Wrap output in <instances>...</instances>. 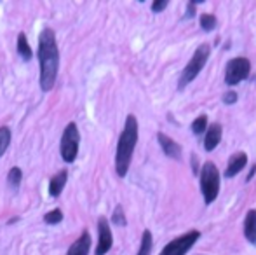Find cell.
I'll return each mask as SVG.
<instances>
[{
	"instance_id": "1",
	"label": "cell",
	"mask_w": 256,
	"mask_h": 255,
	"mask_svg": "<svg viewBox=\"0 0 256 255\" xmlns=\"http://www.w3.org/2000/svg\"><path fill=\"white\" fill-rule=\"evenodd\" d=\"M38 63H40V89L51 91L60 68V49L51 28H44L38 37Z\"/></svg>"
},
{
	"instance_id": "2",
	"label": "cell",
	"mask_w": 256,
	"mask_h": 255,
	"mask_svg": "<svg viewBox=\"0 0 256 255\" xmlns=\"http://www.w3.org/2000/svg\"><path fill=\"white\" fill-rule=\"evenodd\" d=\"M136 143H138V119L131 114L126 119L124 129L117 142V152H115V171L120 178L128 175Z\"/></svg>"
},
{
	"instance_id": "3",
	"label": "cell",
	"mask_w": 256,
	"mask_h": 255,
	"mask_svg": "<svg viewBox=\"0 0 256 255\" xmlns=\"http://www.w3.org/2000/svg\"><path fill=\"white\" fill-rule=\"evenodd\" d=\"M200 192L206 204L214 203L220 194V171L211 161H206L200 166Z\"/></svg>"
},
{
	"instance_id": "4",
	"label": "cell",
	"mask_w": 256,
	"mask_h": 255,
	"mask_svg": "<svg viewBox=\"0 0 256 255\" xmlns=\"http://www.w3.org/2000/svg\"><path fill=\"white\" fill-rule=\"evenodd\" d=\"M209 55H211V48H209L208 44H200L199 48L196 49L194 56L190 58V62L185 65V68H183V72H182V77H180V81H178L180 89L186 88V86H188L190 82H192L194 79L200 74V70L204 68V65L208 63Z\"/></svg>"
},
{
	"instance_id": "5",
	"label": "cell",
	"mask_w": 256,
	"mask_h": 255,
	"mask_svg": "<svg viewBox=\"0 0 256 255\" xmlns=\"http://www.w3.org/2000/svg\"><path fill=\"white\" fill-rule=\"evenodd\" d=\"M78 143H80V135H78V128L75 123L66 124L61 136V145H60V152L63 157L64 163H74L75 157L78 154Z\"/></svg>"
},
{
	"instance_id": "6",
	"label": "cell",
	"mask_w": 256,
	"mask_h": 255,
	"mask_svg": "<svg viewBox=\"0 0 256 255\" xmlns=\"http://www.w3.org/2000/svg\"><path fill=\"white\" fill-rule=\"evenodd\" d=\"M199 238H200V231L192 229V231L185 232V234L178 236V238H174L172 241H169L158 255H185L194 245H196Z\"/></svg>"
},
{
	"instance_id": "7",
	"label": "cell",
	"mask_w": 256,
	"mask_h": 255,
	"mask_svg": "<svg viewBox=\"0 0 256 255\" xmlns=\"http://www.w3.org/2000/svg\"><path fill=\"white\" fill-rule=\"evenodd\" d=\"M251 72V63L248 58H234L226 63L225 67V84L226 86H237L239 82H242L244 79H248Z\"/></svg>"
},
{
	"instance_id": "8",
	"label": "cell",
	"mask_w": 256,
	"mask_h": 255,
	"mask_svg": "<svg viewBox=\"0 0 256 255\" xmlns=\"http://www.w3.org/2000/svg\"><path fill=\"white\" fill-rule=\"evenodd\" d=\"M112 245H114V238H112V229L110 224L104 217L98 220V246H96V255H104L110 252Z\"/></svg>"
},
{
	"instance_id": "9",
	"label": "cell",
	"mask_w": 256,
	"mask_h": 255,
	"mask_svg": "<svg viewBox=\"0 0 256 255\" xmlns=\"http://www.w3.org/2000/svg\"><path fill=\"white\" fill-rule=\"evenodd\" d=\"M157 140H158V145L162 147V150H164L166 156L171 157V159H176V161L182 159V145H180V143H176L171 136H168L166 133L158 131L157 133Z\"/></svg>"
},
{
	"instance_id": "10",
	"label": "cell",
	"mask_w": 256,
	"mask_h": 255,
	"mask_svg": "<svg viewBox=\"0 0 256 255\" xmlns=\"http://www.w3.org/2000/svg\"><path fill=\"white\" fill-rule=\"evenodd\" d=\"M222 124L214 123V124H209L208 129H206V135H204V149L208 152L214 150L218 147V143L222 142Z\"/></svg>"
},
{
	"instance_id": "11",
	"label": "cell",
	"mask_w": 256,
	"mask_h": 255,
	"mask_svg": "<svg viewBox=\"0 0 256 255\" xmlns=\"http://www.w3.org/2000/svg\"><path fill=\"white\" fill-rule=\"evenodd\" d=\"M246 164H248L246 152H236L228 159V164H226V170H225V177L232 178V177H236V175H239L240 171L246 168Z\"/></svg>"
},
{
	"instance_id": "12",
	"label": "cell",
	"mask_w": 256,
	"mask_h": 255,
	"mask_svg": "<svg viewBox=\"0 0 256 255\" xmlns=\"http://www.w3.org/2000/svg\"><path fill=\"white\" fill-rule=\"evenodd\" d=\"M89 248H91V236H89L88 231H84L80 234V238L68 248L66 255H88Z\"/></svg>"
},
{
	"instance_id": "13",
	"label": "cell",
	"mask_w": 256,
	"mask_h": 255,
	"mask_svg": "<svg viewBox=\"0 0 256 255\" xmlns=\"http://www.w3.org/2000/svg\"><path fill=\"white\" fill-rule=\"evenodd\" d=\"M244 238L256 246V210L248 211L246 218H244Z\"/></svg>"
},
{
	"instance_id": "14",
	"label": "cell",
	"mask_w": 256,
	"mask_h": 255,
	"mask_svg": "<svg viewBox=\"0 0 256 255\" xmlns=\"http://www.w3.org/2000/svg\"><path fill=\"white\" fill-rule=\"evenodd\" d=\"M66 180H68V171L66 170L58 171L51 178V182H49V194H51L52 197L60 196V194L63 192L64 185H66Z\"/></svg>"
},
{
	"instance_id": "15",
	"label": "cell",
	"mask_w": 256,
	"mask_h": 255,
	"mask_svg": "<svg viewBox=\"0 0 256 255\" xmlns=\"http://www.w3.org/2000/svg\"><path fill=\"white\" fill-rule=\"evenodd\" d=\"M18 53H20V56L23 60H30L32 56H34V53H32V48H30V44H28L26 35H24V34L18 35Z\"/></svg>"
},
{
	"instance_id": "16",
	"label": "cell",
	"mask_w": 256,
	"mask_h": 255,
	"mask_svg": "<svg viewBox=\"0 0 256 255\" xmlns=\"http://www.w3.org/2000/svg\"><path fill=\"white\" fill-rule=\"evenodd\" d=\"M152 245H154L152 232H150L148 229H146V231H143V236H142V246H140L138 255H150V252H152Z\"/></svg>"
},
{
	"instance_id": "17",
	"label": "cell",
	"mask_w": 256,
	"mask_h": 255,
	"mask_svg": "<svg viewBox=\"0 0 256 255\" xmlns=\"http://www.w3.org/2000/svg\"><path fill=\"white\" fill-rule=\"evenodd\" d=\"M21 178H23V171H21V168H18V166L10 168L9 175H7V182H9L10 187H12V189H18V187H20Z\"/></svg>"
},
{
	"instance_id": "18",
	"label": "cell",
	"mask_w": 256,
	"mask_h": 255,
	"mask_svg": "<svg viewBox=\"0 0 256 255\" xmlns=\"http://www.w3.org/2000/svg\"><path fill=\"white\" fill-rule=\"evenodd\" d=\"M9 143H10V129L7 126H2L0 128V157L6 154Z\"/></svg>"
},
{
	"instance_id": "19",
	"label": "cell",
	"mask_w": 256,
	"mask_h": 255,
	"mask_svg": "<svg viewBox=\"0 0 256 255\" xmlns=\"http://www.w3.org/2000/svg\"><path fill=\"white\" fill-rule=\"evenodd\" d=\"M216 18L212 16V14H209V13H204V14H200V27H202V30L204 32H212L216 28Z\"/></svg>"
},
{
	"instance_id": "20",
	"label": "cell",
	"mask_w": 256,
	"mask_h": 255,
	"mask_svg": "<svg viewBox=\"0 0 256 255\" xmlns=\"http://www.w3.org/2000/svg\"><path fill=\"white\" fill-rule=\"evenodd\" d=\"M192 131H194V135H204V131L208 129V116H199L196 121L192 123Z\"/></svg>"
},
{
	"instance_id": "21",
	"label": "cell",
	"mask_w": 256,
	"mask_h": 255,
	"mask_svg": "<svg viewBox=\"0 0 256 255\" xmlns=\"http://www.w3.org/2000/svg\"><path fill=\"white\" fill-rule=\"evenodd\" d=\"M44 220H46V224H60L61 220H63V211L61 210H52V211H49V213H46L44 215Z\"/></svg>"
},
{
	"instance_id": "22",
	"label": "cell",
	"mask_w": 256,
	"mask_h": 255,
	"mask_svg": "<svg viewBox=\"0 0 256 255\" xmlns=\"http://www.w3.org/2000/svg\"><path fill=\"white\" fill-rule=\"evenodd\" d=\"M112 220H114V224H117V225H126V224H128V220H126V215H124V210H122L120 204H118V206H115L114 215H112Z\"/></svg>"
},
{
	"instance_id": "23",
	"label": "cell",
	"mask_w": 256,
	"mask_h": 255,
	"mask_svg": "<svg viewBox=\"0 0 256 255\" xmlns=\"http://www.w3.org/2000/svg\"><path fill=\"white\" fill-rule=\"evenodd\" d=\"M168 7V0H155L152 4V13H162Z\"/></svg>"
},
{
	"instance_id": "24",
	"label": "cell",
	"mask_w": 256,
	"mask_h": 255,
	"mask_svg": "<svg viewBox=\"0 0 256 255\" xmlns=\"http://www.w3.org/2000/svg\"><path fill=\"white\" fill-rule=\"evenodd\" d=\"M237 102V93L236 91H228L223 95V103H226V105H230V103H236Z\"/></svg>"
},
{
	"instance_id": "25",
	"label": "cell",
	"mask_w": 256,
	"mask_h": 255,
	"mask_svg": "<svg viewBox=\"0 0 256 255\" xmlns=\"http://www.w3.org/2000/svg\"><path fill=\"white\" fill-rule=\"evenodd\" d=\"M196 2H190L188 6H186V18H194L196 16Z\"/></svg>"
},
{
	"instance_id": "26",
	"label": "cell",
	"mask_w": 256,
	"mask_h": 255,
	"mask_svg": "<svg viewBox=\"0 0 256 255\" xmlns=\"http://www.w3.org/2000/svg\"><path fill=\"white\" fill-rule=\"evenodd\" d=\"M254 173H256V164H253V166H251V171H250V175H248V178H246V180L250 182L251 178H253V175H254Z\"/></svg>"
}]
</instances>
